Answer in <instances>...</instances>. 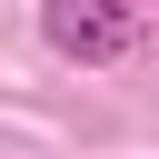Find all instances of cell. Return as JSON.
<instances>
[{"instance_id":"1","label":"cell","mask_w":159,"mask_h":159,"mask_svg":"<svg viewBox=\"0 0 159 159\" xmlns=\"http://www.w3.org/2000/svg\"><path fill=\"white\" fill-rule=\"evenodd\" d=\"M139 40V10L129 0H50V50L70 60H119Z\"/></svg>"}]
</instances>
